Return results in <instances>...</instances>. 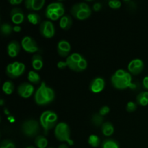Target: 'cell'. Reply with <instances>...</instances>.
<instances>
[{
    "label": "cell",
    "instance_id": "9",
    "mask_svg": "<svg viewBox=\"0 0 148 148\" xmlns=\"http://www.w3.org/2000/svg\"><path fill=\"white\" fill-rule=\"evenodd\" d=\"M40 33L47 38H52L55 34V27L53 23L49 20H45L40 24Z\"/></svg>",
    "mask_w": 148,
    "mask_h": 148
},
{
    "label": "cell",
    "instance_id": "37",
    "mask_svg": "<svg viewBox=\"0 0 148 148\" xmlns=\"http://www.w3.org/2000/svg\"><path fill=\"white\" fill-rule=\"evenodd\" d=\"M101 8H102V4H101V3L100 2L95 3V4H93V6H92V9H93L94 11L95 12L99 11Z\"/></svg>",
    "mask_w": 148,
    "mask_h": 148
},
{
    "label": "cell",
    "instance_id": "43",
    "mask_svg": "<svg viewBox=\"0 0 148 148\" xmlns=\"http://www.w3.org/2000/svg\"><path fill=\"white\" fill-rule=\"evenodd\" d=\"M0 105H1V106L4 105V99H2V98L0 100Z\"/></svg>",
    "mask_w": 148,
    "mask_h": 148
},
{
    "label": "cell",
    "instance_id": "35",
    "mask_svg": "<svg viewBox=\"0 0 148 148\" xmlns=\"http://www.w3.org/2000/svg\"><path fill=\"white\" fill-rule=\"evenodd\" d=\"M109 112H110V108H109V107H108V106H102L101 108H100L99 112H98V113H99L101 115H102L103 116L108 114Z\"/></svg>",
    "mask_w": 148,
    "mask_h": 148
},
{
    "label": "cell",
    "instance_id": "3",
    "mask_svg": "<svg viewBox=\"0 0 148 148\" xmlns=\"http://www.w3.org/2000/svg\"><path fill=\"white\" fill-rule=\"evenodd\" d=\"M67 66L75 72H82L88 66L87 60L78 53H73L69 55L66 59Z\"/></svg>",
    "mask_w": 148,
    "mask_h": 148
},
{
    "label": "cell",
    "instance_id": "8",
    "mask_svg": "<svg viewBox=\"0 0 148 148\" xmlns=\"http://www.w3.org/2000/svg\"><path fill=\"white\" fill-rule=\"evenodd\" d=\"M25 65L19 62H14L9 64L6 68V74L10 78H17L25 72Z\"/></svg>",
    "mask_w": 148,
    "mask_h": 148
},
{
    "label": "cell",
    "instance_id": "31",
    "mask_svg": "<svg viewBox=\"0 0 148 148\" xmlns=\"http://www.w3.org/2000/svg\"><path fill=\"white\" fill-rule=\"evenodd\" d=\"M0 148H16L15 145L12 140H4L0 144Z\"/></svg>",
    "mask_w": 148,
    "mask_h": 148
},
{
    "label": "cell",
    "instance_id": "41",
    "mask_svg": "<svg viewBox=\"0 0 148 148\" xmlns=\"http://www.w3.org/2000/svg\"><path fill=\"white\" fill-rule=\"evenodd\" d=\"M58 148H69V147H68L66 145L62 144V145H60L59 146V147H58Z\"/></svg>",
    "mask_w": 148,
    "mask_h": 148
},
{
    "label": "cell",
    "instance_id": "13",
    "mask_svg": "<svg viewBox=\"0 0 148 148\" xmlns=\"http://www.w3.org/2000/svg\"><path fill=\"white\" fill-rule=\"evenodd\" d=\"M104 88H105V80L100 77L94 78L90 84V90L94 93H98L101 92Z\"/></svg>",
    "mask_w": 148,
    "mask_h": 148
},
{
    "label": "cell",
    "instance_id": "4",
    "mask_svg": "<svg viewBox=\"0 0 148 148\" xmlns=\"http://www.w3.org/2000/svg\"><path fill=\"white\" fill-rule=\"evenodd\" d=\"M58 120V116L52 111H46L40 116V125L44 130L45 134H47L48 131L51 130L56 125Z\"/></svg>",
    "mask_w": 148,
    "mask_h": 148
},
{
    "label": "cell",
    "instance_id": "11",
    "mask_svg": "<svg viewBox=\"0 0 148 148\" xmlns=\"http://www.w3.org/2000/svg\"><path fill=\"white\" fill-rule=\"evenodd\" d=\"M144 62L140 59H134L130 62L128 70L131 75H137L143 72L144 69Z\"/></svg>",
    "mask_w": 148,
    "mask_h": 148
},
{
    "label": "cell",
    "instance_id": "45",
    "mask_svg": "<svg viewBox=\"0 0 148 148\" xmlns=\"http://www.w3.org/2000/svg\"><path fill=\"white\" fill-rule=\"evenodd\" d=\"M49 148H53V147H49Z\"/></svg>",
    "mask_w": 148,
    "mask_h": 148
},
{
    "label": "cell",
    "instance_id": "27",
    "mask_svg": "<svg viewBox=\"0 0 148 148\" xmlns=\"http://www.w3.org/2000/svg\"><path fill=\"white\" fill-rule=\"evenodd\" d=\"M14 84L12 81H6V82H4L2 86V90L7 95H10V94H12L14 91Z\"/></svg>",
    "mask_w": 148,
    "mask_h": 148
},
{
    "label": "cell",
    "instance_id": "34",
    "mask_svg": "<svg viewBox=\"0 0 148 148\" xmlns=\"http://www.w3.org/2000/svg\"><path fill=\"white\" fill-rule=\"evenodd\" d=\"M137 108V104L134 102H133V101H130V102L127 103V106H126V109H127L128 112H133V111H136Z\"/></svg>",
    "mask_w": 148,
    "mask_h": 148
},
{
    "label": "cell",
    "instance_id": "21",
    "mask_svg": "<svg viewBox=\"0 0 148 148\" xmlns=\"http://www.w3.org/2000/svg\"><path fill=\"white\" fill-rule=\"evenodd\" d=\"M137 103L140 106H147L148 105V91L141 92L137 95Z\"/></svg>",
    "mask_w": 148,
    "mask_h": 148
},
{
    "label": "cell",
    "instance_id": "12",
    "mask_svg": "<svg viewBox=\"0 0 148 148\" xmlns=\"http://www.w3.org/2000/svg\"><path fill=\"white\" fill-rule=\"evenodd\" d=\"M34 87L32 84L25 82L20 84L17 88V92L21 97L24 98H29L34 92Z\"/></svg>",
    "mask_w": 148,
    "mask_h": 148
},
{
    "label": "cell",
    "instance_id": "23",
    "mask_svg": "<svg viewBox=\"0 0 148 148\" xmlns=\"http://www.w3.org/2000/svg\"><path fill=\"white\" fill-rule=\"evenodd\" d=\"M104 118L102 115L99 114V113H95L92 115L91 117V121H92V124L96 127H99V126H102L103 124Z\"/></svg>",
    "mask_w": 148,
    "mask_h": 148
},
{
    "label": "cell",
    "instance_id": "42",
    "mask_svg": "<svg viewBox=\"0 0 148 148\" xmlns=\"http://www.w3.org/2000/svg\"><path fill=\"white\" fill-rule=\"evenodd\" d=\"M4 114H7V115H10V111H8V109H7V108H4Z\"/></svg>",
    "mask_w": 148,
    "mask_h": 148
},
{
    "label": "cell",
    "instance_id": "2",
    "mask_svg": "<svg viewBox=\"0 0 148 148\" xmlns=\"http://www.w3.org/2000/svg\"><path fill=\"white\" fill-rule=\"evenodd\" d=\"M55 98L54 90L47 86L45 82L40 83V87L35 92L34 99L38 105H46L52 102Z\"/></svg>",
    "mask_w": 148,
    "mask_h": 148
},
{
    "label": "cell",
    "instance_id": "10",
    "mask_svg": "<svg viewBox=\"0 0 148 148\" xmlns=\"http://www.w3.org/2000/svg\"><path fill=\"white\" fill-rule=\"evenodd\" d=\"M21 46L25 51L29 53H34L40 50L36 40L30 36H25L23 38L21 42Z\"/></svg>",
    "mask_w": 148,
    "mask_h": 148
},
{
    "label": "cell",
    "instance_id": "1",
    "mask_svg": "<svg viewBox=\"0 0 148 148\" xmlns=\"http://www.w3.org/2000/svg\"><path fill=\"white\" fill-rule=\"evenodd\" d=\"M111 83L116 89L124 90L130 88L132 83V75L123 69H118L111 76Z\"/></svg>",
    "mask_w": 148,
    "mask_h": 148
},
{
    "label": "cell",
    "instance_id": "28",
    "mask_svg": "<svg viewBox=\"0 0 148 148\" xmlns=\"http://www.w3.org/2000/svg\"><path fill=\"white\" fill-rule=\"evenodd\" d=\"M0 30H1V34L7 36L11 34L13 30V27L7 23H3V24H1V27H0Z\"/></svg>",
    "mask_w": 148,
    "mask_h": 148
},
{
    "label": "cell",
    "instance_id": "7",
    "mask_svg": "<svg viewBox=\"0 0 148 148\" xmlns=\"http://www.w3.org/2000/svg\"><path fill=\"white\" fill-rule=\"evenodd\" d=\"M21 129L25 135L30 137H37L40 132V125L36 120L27 119L22 124Z\"/></svg>",
    "mask_w": 148,
    "mask_h": 148
},
{
    "label": "cell",
    "instance_id": "20",
    "mask_svg": "<svg viewBox=\"0 0 148 148\" xmlns=\"http://www.w3.org/2000/svg\"><path fill=\"white\" fill-rule=\"evenodd\" d=\"M72 25V20L70 16L69 15H64L63 17H61L60 21H59V25L61 28L63 30H69Z\"/></svg>",
    "mask_w": 148,
    "mask_h": 148
},
{
    "label": "cell",
    "instance_id": "18",
    "mask_svg": "<svg viewBox=\"0 0 148 148\" xmlns=\"http://www.w3.org/2000/svg\"><path fill=\"white\" fill-rule=\"evenodd\" d=\"M43 58L40 54H34L32 57V66L35 70H40L43 67Z\"/></svg>",
    "mask_w": 148,
    "mask_h": 148
},
{
    "label": "cell",
    "instance_id": "22",
    "mask_svg": "<svg viewBox=\"0 0 148 148\" xmlns=\"http://www.w3.org/2000/svg\"><path fill=\"white\" fill-rule=\"evenodd\" d=\"M35 145L38 148H46L48 145V140L44 136L38 135L35 138Z\"/></svg>",
    "mask_w": 148,
    "mask_h": 148
},
{
    "label": "cell",
    "instance_id": "38",
    "mask_svg": "<svg viewBox=\"0 0 148 148\" xmlns=\"http://www.w3.org/2000/svg\"><path fill=\"white\" fill-rule=\"evenodd\" d=\"M143 85L145 89L148 90V75L145 76L143 80Z\"/></svg>",
    "mask_w": 148,
    "mask_h": 148
},
{
    "label": "cell",
    "instance_id": "44",
    "mask_svg": "<svg viewBox=\"0 0 148 148\" xmlns=\"http://www.w3.org/2000/svg\"><path fill=\"white\" fill-rule=\"evenodd\" d=\"M26 148H36L34 147V146H32V145H30V146H28V147H27Z\"/></svg>",
    "mask_w": 148,
    "mask_h": 148
},
{
    "label": "cell",
    "instance_id": "33",
    "mask_svg": "<svg viewBox=\"0 0 148 148\" xmlns=\"http://www.w3.org/2000/svg\"><path fill=\"white\" fill-rule=\"evenodd\" d=\"M108 6L113 9H119L121 7V2L119 0H111L108 2Z\"/></svg>",
    "mask_w": 148,
    "mask_h": 148
},
{
    "label": "cell",
    "instance_id": "29",
    "mask_svg": "<svg viewBox=\"0 0 148 148\" xmlns=\"http://www.w3.org/2000/svg\"><path fill=\"white\" fill-rule=\"evenodd\" d=\"M88 144L92 147H97L100 145V138L96 134H91L88 137Z\"/></svg>",
    "mask_w": 148,
    "mask_h": 148
},
{
    "label": "cell",
    "instance_id": "40",
    "mask_svg": "<svg viewBox=\"0 0 148 148\" xmlns=\"http://www.w3.org/2000/svg\"><path fill=\"white\" fill-rule=\"evenodd\" d=\"M13 30L15 32H20V30H21V27H20V25H14V27H13Z\"/></svg>",
    "mask_w": 148,
    "mask_h": 148
},
{
    "label": "cell",
    "instance_id": "39",
    "mask_svg": "<svg viewBox=\"0 0 148 148\" xmlns=\"http://www.w3.org/2000/svg\"><path fill=\"white\" fill-rule=\"evenodd\" d=\"M22 0H10L9 2L12 5H16V4H19L22 2Z\"/></svg>",
    "mask_w": 148,
    "mask_h": 148
},
{
    "label": "cell",
    "instance_id": "15",
    "mask_svg": "<svg viewBox=\"0 0 148 148\" xmlns=\"http://www.w3.org/2000/svg\"><path fill=\"white\" fill-rule=\"evenodd\" d=\"M10 17L14 24L19 25L25 20V15L23 10L19 7H14L10 12Z\"/></svg>",
    "mask_w": 148,
    "mask_h": 148
},
{
    "label": "cell",
    "instance_id": "6",
    "mask_svg": "<svg viewBox=\"0 0 148 148\" xmlns=\"http://www.w3.org/2000/svg\"><path fill=\"white\" fill-rule=\"evenodd\" d=\"M92 10L87 3L79 2L74 4L71 8V14L78 20H85L91 15Z\"/></svg>",
    "mask_w": 148,
    "mask_h": 148
},
{
    "label": "cell",
    "instance_id": "36",
    "mask_svg": "<svg viewBox=\"0 0 148 148\" xmlns=\"http://www.w3.org/2000/svg\"><path fill=\"white\" fill-rule=\"evenodd\" d=\"M66 66H67V64H66V61H65V62H64V61H60V62H59L57 63V67L59 68V69H64Z\"/></svg>",
    "mask_w": 148,
    "mask_h": 148
},
{
    "label": "cell",
    "instance_id": "5",
    "mask_svg": "<svg viewBox=\"0 0 148 148\" xmlns=\"http://www.w3.org/2000/svg\"><path fill=\"white\" fill-rule=\"evenodd\" d=\"M54 133L56 139L59 141L66 142L69 145H74V141L70 138V129L66 123H58L55 127Z\"/></svg>",
    "mask_w": 148,
    "mask_h": 148
},
{
    "label": "cell",
    "instance_id": "26",
    "mask_svg": "<svg viewBox=\"0 0 148 148\" xmlns=\"http://www.w3.org/2000/svg\"><path fill=\"white\" fill-rule=\"evenodd\" d=\"M27 20L33 25L38 24V23H40V20H41V18L39 16V14L35 12L29 13L27 16Z\"/></svg>",
    "mask_w": 148,
    "mask_h": 148
},
{
    "label": "cell",
    "instance_id": "30",
    "mask_svg": "<svg viewBox=\"0 0 148 148\" xmlns=\"http://www.w3.org/2000/svg\"><path fill=\"white\" fill-rule=\"evenodd\" d=\"M62 7H64V4L62 2H60V1H55V2H52L49 4L47 6V7H46V9L47 10H53V11L56 12L58 10H59Z\"/></svg>",
    "mask_w": 148,
    "mask_h": 148
},
{
    "label": "cell",
    "instance_id": "17",
    "mask_svg": "<svg viewBox=\"0 0 148 148\" xmlns=\"http://www.w3.org/2000/svg\"><path fill=\"white\" fill-rule=\"evenodd\" d=\"M44 4V0H26L25 1L26 8L30 10H40L43 7Z\"/></svg>",
    "mask_w": 148,
    "mask_h": 148
},
{
    "label": "cell",
    "instance_id": "32",
    "mask_svg": "<svg viewBox=\"0 0 148 148\" xmlns=\"http://www.w3.org/2000/svg\"><path fill=\"white\" fill-rule=\"evenodd\" d=\"M45 14H46V17H48V18L51 20H56L59 18V16L54 11H53V10H47L46 9Z\"/></svg>",
    "mask_w": 148,
    "mask_h": 148
},
{
    "label": "cell",
    "instance_id": "14",
    "mask_svg": "<svg viewBox=\"0 0 148 148\" xmlns=\"http://www.w3.org/2000/svg\"><path fill=\"white\" fill-rule=\"evenodd\" d=\"M71 51V45L67 40H59L57 44V52L59 56L62 57H66L69 56Z\"/></svg>",
    "mask_w": 148,
    "mask_h": 148
},
{
    "label": "cell",
    "instance_id": "24",
    "mask_svg": "<svg viewBox=\"0 0 148 148\" xmlns=\"http://www.w3.org/2000/svg\"><path fill=\"white\" fill-rule=\"evenodd\" d=\"M27 79L30 82L34 84H38L40 82V75L35 70H30L28 72V74H27Z\"/></svg>",
    "mask_w": 148,
    "mask_h": 148
},
{
    "label": "cell",
    "instance_id": "19",
    "mask_svg": "<svg viewBox=\"0 0 148 148\" xmlns=\"http://www.w3.org/2000/svg\"><path fill=\"white\" fill-rule=\"evenodd\" d=\"M101 130L104 135L106 137H109V136L112 135L113 133L114 132V125L110 121H106L101 126Z\"/></svg>",
    "mask_w": 148,
    "mask_h": 148
},
{
    "label": "cell",
    "instance_id": "25",
    "mask_svg": "<svg viewBox=\"0 0 148 148\" xmlns=\"http://www.w3.org/2000/svg\"><path fill=\"white\" fill-rule=\"evenodd\" d=\"M102 148H119V145L114 139H106L102 143Z\"/></svg>",
    "mask_w": 148,
    "mask_h": 148
},
{
    "label": "cell",
    "instance_id": "16",
    "mask_svg": "<svg viewBox=\"0 0 148 148\" xmlns=\"http://www.w3.org/2000/svg\"><path fill=\"white\" fill-rule=\"evenodd\" d=\"M20 51V44L18 41L13 40L7 45V53L11 57H14L19 53Z\"/></svg>",
    "mask_w": 148,
    "mask_h": 148
}]
</instances>
